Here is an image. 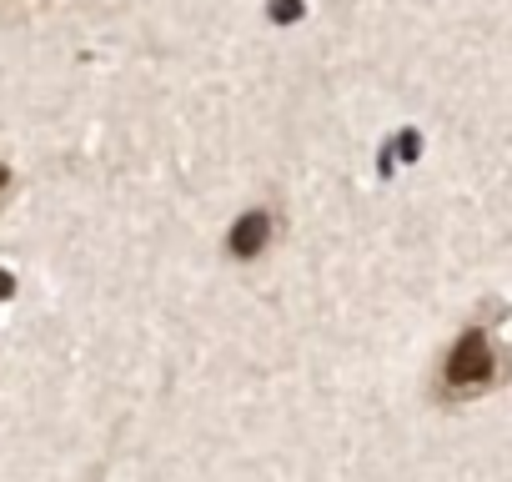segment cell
Returning a JSON list of instances; mask_svg holds the SVG:
<instances>
[{"label": "cell", "mask_w": 512, "mask_h": 482, "mask_svg": "<svg viewBox=\"0 0 512 482\" xmlns=\"http://www.w3.org/2000/svg\"><path fill=\"white\" fill-rule=\"evenodd\" d=\"M497 377H502V352L492 347L487 327H467L442 357V397L447 402L482 397L487 387H497Z\"/></svg>", "instance_id": "cell-1"}, {"label": "cell", "mask_w": 512, "mask_h": 482, "mask_svg": "<svg viewBox=\"0 0 512 482\" xmlns=\"http://www.w3.org/2000/svg\"><path fill=\"white\" fill-rule=\"evenodd\" d=\"M272 236H277L272 211H246V216H236V226L226 231V252L241 257V262H251V257H262V252H267V241H272Z\"/></svg>", "instance_id": "cell-2"}, {"label": "cell", "mask_w": 512, "mask_h": 482, "mask_svg": "<svg viewBox=\"0 0 512 482\" xmlns=\"http://www.w3.org/2000/svg\"><path fill=\"white\" fill-rule=\"evenodd\" d=\"M267 16H272L277 26H292V21H302V0H272Z\"/></svg>", "instance_id": "cell-3"}, {"label": "cell", "mask_w": 512, "mask_h": 482, "mask_svg": "<svg viewBox=\"0 0 512 482\" xmlns=\"http://www.w3.org/2000/svg\"><path fill=\"white\" fill-rule=\"evenodd\" d=\"M6 181H11V166H0V191H6Z\"/></svg>", "instance_id": "cell-4"}]
</instances>
